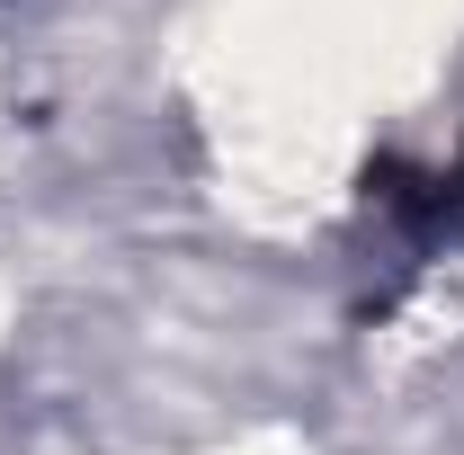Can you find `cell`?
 <instances>
[{
  "label": "cell",
  "mask_w": 464,
  "mask_h": 455,
  "mask_svg": "<svg viewBox=\"0 0 464 455\" xmlns=\"http://www.w3.org/2000/svg\"><path fill=\"white\" fill-rule=\"evenodd\" d=\"M375 206L393 215L402 241H438V232H464V143L438 161V170H375Z\"/></svg>",
  "instance_id": "cell-1"
}]
</instances>
